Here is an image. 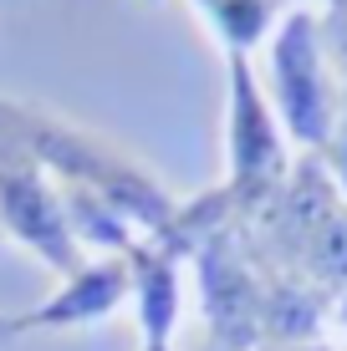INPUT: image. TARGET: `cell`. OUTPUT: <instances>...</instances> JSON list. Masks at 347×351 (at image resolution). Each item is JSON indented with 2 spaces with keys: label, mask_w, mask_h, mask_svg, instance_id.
<instances>
[{
  "label": "cell",
  "mask_w": 347,
  "mask_h": 351,
  "mask_svg": "<svg viewBox=\"0 0 347 351\" xmlns=\"http://www.w3.org/2000/svg\"><path fill=\"white\" fill-rule=\"evenodd\" d=\"M133 270V306H138V331L143 346H174L179 326V250L164 239H138L123 250Z\"/></svg>",
  "instance_id": "obj_7"
},
{
  "label": "cell",
  "mask_w": 347,
  "mask_h": 351,
  "mask_svg": "<svg viewBox=\"0 0 347 351\" xmlns=\"http://www.w3.org/2000/svg\"><path fill=\"white\" fill-rule=\"evenodd\" d=\"M138 351H174V346H138Z\"/></svg>",
  "instance_id": "obj_11"
},
{
  "label": "cell",
  "mask_w": 347,
  "mask_h": 351,
  "mask_svg": "<svg viewBox=\"0 0 347 351\" xmlns=\"http://www.w3.org/2000/svg\"><path fill=\"white\" fill-rule=\"evenodd\" d=\"M302 5H306V0H302Z\"/></svg>",
  "instance_id": "obj_12"
},
{
  "label": "cell",
  "mask_w": 347,
  "mask_h": 351,
  "mask_svg": "<svg viewBox=\"0 0 347 351\" xmlns=\"http://www.w3.org/2000/svg\"><path fill=\"white\" fill-rule=\"evenodd\" d=\"M194 5L220 36L225 56H250L281 21V0H194Z\"/></svg>",
  "instance_id": "obj_8"
},
{
  "label": "cell",
  "mask_w": 347,
  "mask_h": 351,
  "mask_svg": "<svg viewBox=\"0 0 347 351\" xmlns=\"http://www.w3.org/2000/svg\"><path fill=\"white\" fill-rule=\"evenodd\" d=\"M133 300V270H128V255H92L82 260L77 270L67 275L41 306L21 311L16 331H77V326L107 321L113 311H123Z\"/></svg>",
  "instance_id": "obj_6"
},
{
  "label": "cell",
  "mask_w": 347,
  "mask_h": 351,
  "mask_svg": "<svg viewBox=\"0 0 347 351\" xmlns=\"http://www.w3.org/2000/svg\"><path fill=\"white\" fill-rule=\"evenodd\" d=\"M16 316H10V311H0V351H10V346H16Z\"/></svg>",
  "instance_id": "obj_9"
},
{
  "label": "cell",
  "mask_w": 347,
  "mask_h": 351,
  "mask_svg": "<svg viewBox=\"0 0 347 351\" xmlns=\"http://www.w3.org/2000/svg\"><path fill=\"white\" fill-rule=\"evenodd\" d=\"M189 255L199 265V290H205V336H214L230 351H245L260 331L266 295H260L256 275L235 260L230 229H210L205 239H194Z\"/></svg>",
  "instance_id": "obj_5"
},
{
  "label": "cell",
  "mask_w": 347,
  "mask_h": 351,
  "mask_svg": "<svg viewBox=\"0 0 347 351\" xmlns=\"http://www.w3.org/2000/svg\"><path fill=\"white\" fill-rule=\"evenodd\" d=\"M194 351H230V346H220L214 336H199V341H194Z\"/></svg>",
  "instance_id": "obj_10"
},
{
  "label": "cell",
  "mask_w": 347,
  "mask_h": 351,
  "mask_svg": "<svg viewBox=\"0 0 347 351\" xmlns=\"http://www.w3.org/2000/svg\"><path fill=\"white\" fill-rule=\"evenodd\" d=\"M230 66V117H225V148H230V178L220 193H210L220 219L256 214L276 199L286 184V132L276 123L266 87H260L250 56H225Z\"/></svg>",
  "instance_id": "obj_3"
},
{
  "label": "cell",
  "mask_w": 347,
  "mask_h": 351,
  "mask_svg": "<svg viewBox=\"0 0 347 351\" xmlns=\"http://www.w3.org/2000/svg\"><path fill=\"white\" fill-rule=\"evenodd\" d=\"M266 97L276 107V123L302 148H332L342 117V87L332 77L327 36L317 10L296 5L266 36Z\"/></svg>",
  "instance_id": "obj_2"
},
{
  "label": "cell",
  "mask_w": 347,
  "mask_h": 351,
  "mask_svg": "<svg viewBox=\"0 0 347 351\" xmlns=\"http://www.w3.org/2000/svg\"><path fill=\"white\" fill-rule=\"evenodd\" d=\"M0 239L31 250L56 280H67L87 250L77 245L67 219V199L56 178L36 163V153L0 123Z\"/></svg>",
  "instance_id": "obj_4"
},
{
  "label": "cell",
  "mask_w": 347,
  "mask_h": 351,
  "mask_svg": "<svg viewBox=\"0 0 347 351\" xmlns=\"http://www.w3.org/2000/svg\"><path fill=\"white\" fill-rule=\"evenodd\" d=\"M0 123L36 153V163L56 178V189L107 204L117 219H128L143 234H164L174 224L179 199L164 189V178L128 148H117L113 138H102L98 128L71 123L52 107L21 102V97H5V92H0Z\"/></svg>",
  "instance_id": "obj_1"
}]
</instances>
